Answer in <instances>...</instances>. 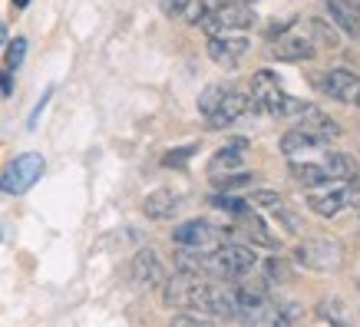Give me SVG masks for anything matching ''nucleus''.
Returning a JSON list of instances; mask_svg holds the SVG:
<instances>
[{
  "mask_svg": "<svg viewBox=\"0 0 360 327\" xmlns=\"http://www.w3.org/2000/svg\"><path fill=\"white\" fill-rule=\"evenodd\" d=\"M162 301L169 307H188V311H198V314L238 317L235 288L212 284V281H205V278H192V274H172V278H165Z\"/></svg>",
  "mask_w": 360,
  "mask_h": 327,
  "instance_id": "f257e3e1",
  "label": "nucleus"
},
{
  "mask_svg": "<svg viewBox=\"0 0 360 327\" xmlns=\"http://www.w3.org/2000/svg\"><path fill=\"white\" fill-rule=\"evenodd\" d=\"M251 109L255 113H268V116H297L304 103H297L295 96H288L278 83V73L271 70H258L255 77H251Z\"/></svg>",
  "mask_w": 360,
  "mask_h": 327,
  "instance_id": "f03ea898",
  "label": "nucleus"
},
{
  "mask_svg": "<svg viewBox=\"0 0 360 327\" xmlns=\"http://www.w3.org/2000/svg\"><path fill=\"white\" fill-rule=\"evenodd\" d=\"M46 162L40 153H23L17 159L4 165V172H0V192L4 195H23V192H30L37 182H40V175H44Z\"/></svg>",
  "mask_w": 360,
  "mask_h": 327,
  "instance_id": "7ed1b4c3",
  "label": "nucleus"
},
{
  "mask_svg": "<svg viewBox=\"0 0 360 327\" xmlns=\"http://www.w3.org/2000/svg\"><path fill=\"white\" fill-rule=\"evenodd\" d=\"M295 262L311 271H338L344 264V248L338 238H307L295 248Z\"/></svg>",
  "mask_w": 360,
  "mask_h": 327,
  "instance_id": "20e7f679",
  "label": "nucleus"
},
{
  "mask_svg": "<svg viewBox=\"0 0 360 327\" xmlns=\"http://www.w3.org/2000/svg\"><path fill=\"white\" fill-rule=\"evenodd\" d=\"M225 238H229V229L225 231L215 229V225L205 222V218L182 222V225L172 231V241L179 245V248H186V251H215L219 245H225Z\"/></svg>",
  "mask_w": 360,
  "mask_h": 327,
  "instance_id": "39448f33",
  "label": "nucleus"
},
{
  "mask_svg": "<svg viewBox=\"0 0 360 327\" xmlns=\"http://www.w3.org/2000/svg\"><path fill=\"white\" fill-rule=\"evenodd\" d=\"M271 56L281 60V63H304V60L314 56V40L304 37V33L297 30V23L291 20V23H284L281 30H278V37H274Z\"/></svg>",
  "mask_w": 360,
  "mask_h": 327,
  "instance_id": "423d86ee",
  "label": "nucleus"
},
{
  "mask_svg": "<svg viewBox=\"0 0 360 327\" xmlns=\"http://www.w3.org/2000/svg\"><path fill=\"white\" fill-rule=\"evenodd\" d=\"M202 27L212 37H225L229 30H248V27H255V11L245 7V4H225L215 13H208L202 20Z\"/></svg>",
  "mask_w": 360,
  "mask_h": 327,
  "instance_id": "0eeeda50",
  "label": "nucleus"
},
{
  "mask_svg": "<svg viewBox=\"0 0 360 327\" xmlns=\"http://www.w3.org/2000/svg\"><path fill=\"white\" fill-rule=\"evenodd\" d=\"M317 86H321L324 96L338 99V103H354L360 93V77L350 73V70H344V66H338V70H328L324 77L317 79Z\"/></svg>",
  "mask_w": 360,
  "mask_h": 327,
  "instance_id": "6e6552de",
  "label": "nucleus"
},
{
  "mask_svg": "<svg viewBox=\"0 0 360 327\" xmlns=\"http://www.w3.org/2000/svg\"><path fill=\"white\" fill-rule=\"evenodd\" d=\"M245 113H251L248 93H241V89H225V96L219 99L215 113L208 116V126H212V129H225V126H231L235 120H241Z\"/></svg>",
  "mask_w": 360,
  "mask_h": 327,
  "instance_id": "1a4fd4ad",
  "label": "nucleus"
},
{
  "mask_svg": "<svg viewBox=\"0 0 360 327\" xmlns=\"http://www.w3.org/2000/svg\"><path fill=\"white\" fill-rule=\"evenodd\" d=\"M248 53V40L245 37H212L208 40V56L215 60L219 66H225V70H231V66H238V60Z\"/></svg>",
  "mask_w": 360,
  "mask_h": 327,
  "instance_id": "9d476101",
  "label": "nucleus"
},
{
  "mask_svg": "<svg viewBox=\"0 0 360 327\" xmlns=\"http://www.w3.org/2000/svg\"><path fill=\"white\" fill-rule=\"evenodd\" d=\"M132 281L142 284V288H155V284L165 281V268L155 251L149 248L136 251V258H132Z\"/></svg>",
  "mask_w": 360,
  "mask_h": 327,
  "instance_id": "9b49d317",
  "label": "nucleus"
},
{
  "mask_svg": "<svg viewBox=\"0 0 360 327\" xmlns=\"http://www.w3.org/2000/svg\"><path fill=\"white\" fill-rule=\"evenodd\" d=\"M297 120H301V126H297V129L311 132V136H317L321 142L340 136V126H334V120H330L328 113H324V109H317V106H311V103H304V106H301Z\"/></svg>",
  "mask_w": 360,
  "mask_h": 327,
  "instance_id": "f8f14e48",
  "label": "nucleus"
},
{
  "mask_svg": "<svg viewBox=\"0 0 360 327\" xmlns=\"http://www.w3.org/2000/svg\"><path fill=\"white\" fill-rule=\"evenodd\" d=\"M179 208H182V195L172 192V188H159V192H153V195L142 202V212H146V218H153V222L172 218Z\"/></svg>",
  "mask_w": 360,
  "mask_h": 327,
  "instance_id": "ddd939ff",
  "label": "nucleus"
},
{
  "mask_svg": "<svg viewBox=\"0 0 360 327\" xmlns=\"http://www.w3.org/2000/svg\"><path fill=\"white\" fill-rule=\"evenodd\" d=\"M330 20L338 23L347 37H360V7L354 0H324Z\"/></svg>",
  "mask_w": 360,
  "mask_h": 327,
  "instance_id": "4468645a",
  "label": "nucleus"
},
{
  "mask_svg": "<svg viewBox=\"0 0 360 327\" xmlns=\"http://www.w3.org/2000/svg\"><path fill=\"white\" fill-rule=\"evenodd\" d=\"M238 317L245 321V327H291V321L281 314V307L271 304V301H264L258 307H248Z\"/></svg>",
  "mask_w": 360,
  "mask_h": 327,
  "instance_id": "2eb2a0df",
  "label": "nucleus"
},
{
  "mask_svg": "<svg viewBox=\"0 0 360 327\" xmlns=\"http://www.w3.org/2000/svg\"><path fill=\"white\" fill-rule=\"evenodd\" d=\"M324 172L330 175V179H344V182H354L360 175V165L354 155L347 153H338V149H324Z\"/></svg>",
  "mask_w": 360,
  "mask_h": 327,
  "instance_id": "dca6fc26",
  "label": "nucleus"
},
{
  "mask_svg": "<svg viewBox=\"0 0 360 327\" xmlns=\"http://www.w3.org/2000/svg\"><path fill=\"white\" fill-rule=\"evenodd\" d=\"M291 179L304 188H317V186H328L330 182V175L324 172V165H317V162H291Z\"/></svg>",
  "mask_w": 360,
  "mask_h": 327,
  "instance_id": "f3484780",
  "label": "nucleus"
},
{
  "mask_svg": "<svg viewBox=\"0 0 360 327\" xmlns=\"http://www.w3.org/2000/svg\"><path fill=\"white\" fill-rule=\"evenodd\" d=\"M245 149H248V139H231L229 146H221L215 159H212V175H219L221 169H235L245 159Z\"/></svg>",
  "mask_w": 360,
  "mask_h": 327,
  "instance_id": "a211bd4d",
  "label": "nucleus"
},
{
  "mask_svg": "<svg viewBox=\"0 0 360 327\" xmlns=\"http://www.w3.org/2000/svg\"><path fill=\"white\" fill-rule=\"evenodd\" d=\"M238 218H245V231H248V238L255 241V245H262V248H271V251L281 248V241H278V238L271 235V231L264 229V222H262L258 215H255L251 208L245 212V215H238Z\"/></svg>",
  "mask_w": 360,
  "mask_h": 327,
  "instance_id": "6ab92c4d",
  "label": "nucleus"
},
{
  "mask_svg": "<svg viewBox=\"0 0 360 327\" xmlns=\"http://www.w3.org/2000/svg\"><path fill=\"white\" fill-rule=\"evenodd\" d=\"M321 146V139L317 136H311V132L304 129H291L281 136V153L284 155H295V153H307V149H317Z\"/></svg>",
  "mask_w": 360,
  "mask_h": 327,
  "instance_id": "aec40b11",
  "label": "nucleus"
},
{
  "mask_svg": "<svg viewBox=\"0 0 360 327\" xmlns=\"http://www.w3.org/2000/svg\"><path fill=\"white\" fill-rule=\"evenodd\" d=\"M307 208L321 218H334L344 208V195L340 192H324V195H311L307 198Z\"/></svg>",
  "mask_w": 360,
  "mask_h": 327,
  "instance_id": "412c9836",
  "label": "nucleus"
},
{
  "mask_svg": "<svg viewBox=\"0 0 360 327\" xmlns=\"http://www.w3.org/2000/svg\"><path fill=\"white\" fill-rule=\"evenodd\" d=\"M317 314L324 317V321H330L334 327H350V314L340 297H324V301L317 304Z\"/></svg>",
  "mask_w": 360,
  "mask_h": 327,
  "instance_id": "4be33fe9",
  "label": "nucleus"
},
{
  "mask_svg": "<svg viewBox=\"0 0 360 327\" xmlns=\"http://www.w3.org/2000/svg\"><path fill=\"white\" fill-rule=\"evenodd\" d=\"M255 182L251 172H229V175H212V186L221 188V192H231V188H245Z\"/></svg>",
  "mask_w": 360,
  "mask_h": 327,
  "instance_id": "5701e85b",
  "label": "nucleus"
},
{
  "mask_svg": "<svg viewBox=\"0 0 360 327\" xmlns=\"http://www.w3.org/2000/svg\"><path fill=\"white\" fill-rule=\"evenodd\" d=\"M225 89H229V86H221V83H212V86H205V93L198 96V109H202L205 116H212V113H215V106H219V99L225 96Z\"/></svg>",
  "mask_w": 360,
  "mask_h": 327,
  "instance_id": "b1692460",
  "label": "nucleus"
},
{
  "mask_svg": "<svg viewBox=\"0 0 360 327\" xmlns=\"http://www.w3.org/2000/svg\"><path fill=\"white\" fill-rule=\"evenodd\" d=\"M208 202H212L215 208H221V212H231V215H245V212L251 208L245 198H235V195H212Z\"/></svg>",
  "mask_w": 360,
  "mask_h": 327,
  "instance_id": "393cba45",
  "label": "nucleus"
},
{
  "mask_svg": "<svg viewBox=\"0 0 360 327\" xmlns=\"http://www.w3.org/2000/svg\"><path fill=\"white\" fill-rule=\"evenodd\" d=\"M23 53H27V40H23V37H17V40L7 46V60H4V70H7V73H13V70L23 63Z\"/></svg>",
  "mask_w": 360,
  "mask_h": 327,
  "instance_id": "a878e982",
  "label": "nucleus"
},
{
  "mask_svg": "<svg viewBox=\"0 0 360 327\" xmlns=\"http://www.w3.org/2000/svg\"><path fill=\"white\" fill-rule=\"evenodd\" d=\"M251 208H271V212H278L281 208V195L278 192H268V188H262V192H255V195L248 198Z\"/></svg>",
  "mask_w": 360,
  "mask_h": 327,
  "instance_id": "bb28decb",
  "label": "nucleus"
},
{
  "mask_svg": "<svg viewBox=\"0 0 360 327\" xmlns=\"http://www.w3.org/2000/svg\"><path fill=\"white\" fill-rule=\"evenodd\" d=\"M311 30H314L317 40H321L324 46H330V50H334V46H340V37H338L334 30H330V27H328L324 20H314V23H311Z\"/></svg>",
  "mask_w": 360,
  "mask_h": 327,
  "instance_id": "cd10ccee",
  "label": "nucleus"
},
{
  "mask_svg": "<svg viewBox=\"0 0 360 327\" xmlns=\"http://www.w3.org/2000/svg\"><path fill=\"white\" fill-rule=\"evenodd\" d=\"M172 327H215V324L195 314H179V317H172Z\"/></svg>",
  "mask_w": 360,
  "mask_h": 327,
  "instance_id": "c85d7f7f",
  "label": "nucleus"
},
{
  "mask_svg": "<svg viewBox=\"0 0 360 327\" xmlns=\"http://www.w3.org/2000/svg\"><path fill=\"white\" fill-rule=\"evenodd\" d=\"M192 155H195V146H182L179 153H169V155H165L162 162H165V165H182L186 159H192Z\"/></svg>",
  "mask_w": 360,
  "mask_h": 327,
  "instance_id": "c756f323",
  "label": "nucleus"
},
{
  "mask_svg": "<svg viewBox=\"0 0 360 327\" xmlns=\"http://www.w3.org/2000/svg\"><path fill=\"white\" fill-rule=\"evenodd\" d=\"M162 11L169 13V17H186L188 0H162Z\"/></svg>",
  "mask_w": 360,
  "mask_h": 327,
  "instance_id": "7c9ffc66",
  "label": "nucleus"
},
{
  "mask_svg": "<svg viewBox=\"0 0 360 327\" xmlns=\"http://www.w3.org/2000/svg\"><path fill=\"white\" fill-rule=\"evenodd\" d=\"M274 215H278V222H284V225H288V231H301V229H304V225H301V218H297L295 212H284V208H278Z\"/></svg>",
  "mask_w": 360,
  "mask_h": 327,
  "instance_id": "2f4dec72",
  "label": "nucleus"
},
{
  "mask_svg": "<svg viewBox=\"0 0 360 327\" xmlns=\"http://www.w3.org/2000/svg\"><path fill=\"white\" fill-rule=\"evenodd\" d=\"M340 195H344V205H350V208H360V188H357V186L340 188Z\"/></svg>",
  "mask_w": 360,
  "mask_h": 327,
  "instance_id": "473e14b6",
  "label": "nucleus"
},
{
  "mask_svg": "<svg viewBox=\"0 0 360 327\" xmlns=\"http://www.w3.org/2000/svg\"><path fill=\"white\" fill-rule=\"evenodd\" d=\"M268 274H271V278H284V264L281 262H268Z\"/></svg>",
  "mask_w": 360,
  "mask_h": 327,
  "instance_id": "72a5a7b5",
  "label": "nucleus"
},
{
  "mask_svg": "<svg viewBox=\"0 0 360 327\" xmlns=\"http://www.w3.org/2000/svg\"><path fill=\"white\" fill-rule=\"evenodd\" d=\"M0 93H4V96L11 93V73H7V70L0 73Z\"/></svg>",
  "mask_w": 360,
  "mask_h": 327,
  "instance_id": "f704fd0d",
  "label": "nucleus"
},
{
  "mask_svg": "<svg viewBox=\"0 0 360 327\" xmlns=\"http://www.w3.org/2000/svg\"><path fill=\"white\" fill-rule=\"evenodd\" d=\"M27 4H30V0H13V7H27Z\"/></svg>",
  "mask_w": 360,
  "mask_h": 327,
  "instance_id": "c9c22d12",
  "label": "nucleus"
},
{
  "mask_svg": "<svg viewBox=\"0 0 360 327\" xmlns=\"http://www.w3.org/2000/svg\"><path fill=\"white\" fill-rule=\"evenodd\" d=\"M354 103H357V106H360V93H357V99H354Z\"/></svg>",
  "mask_w": 360,
  "mask_h": 327,
  "instance_id": "e433bc0d",
  "label": "nucleus"
},
{
  "mask_svg": "<svg viewBox=\"0 0 360 327\" xmlns=\"http://www.w3.org/2000/svg\"><path fill=\"white\" fill-rule=\"evenodd\" d=\"M357 288H360V278H357Z\"/></svg>",
  "mask_w": 360,
  "mask_h": 327,
  "instance_id": "4c0bfd02",
  "label": "nucleus"
}]
</instances>
